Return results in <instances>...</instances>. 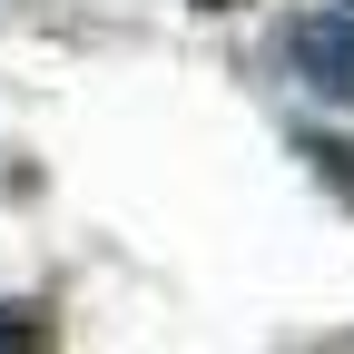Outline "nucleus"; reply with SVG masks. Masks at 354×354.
I'll return each instance as SVG.
<instances>
[{"label": "nucleus", "instance_id": "f03ea898", "mask_svg": "<svg viewBox=\"0 0 354 354\" xmlns=\"http://www.w3.org/2000/svg\"><path fill=\"white\" fill-rule=\"evenodd\" d=\"M0 354H50V315L39 305H0Z\"/></svg>", "mask_w": 354, "mask_h": 354}, {"label": "nucleus", "instance_id": "7ed1b4c3", "mask_svg": "<svg viewBox=\"0 0 354 354\" xmlns=\"http://www.w3.org/2000/svg\"><path fill=\"white\" fill-rule=\"evenodd\" d=\"M305 158H315V167L335 177V187L354 197V138H305Z\"/></svg>", "mask_w": 354, "mask_h": 354}, {"label": "nucleus", "instance_id": "f257e3e1", "mask_svg": "<svg viewBox=\"0 0 354 354\" xmlns=\"http://www.w3.org/2000/svg\"><path fill=\"white\" fill-rule=\"evenodd\" d=\"M286 59L305 69V88H325V99H354V10H315L286 30Z\"/></svg>", "mask_w": 354, "mask_h": 354}]
</instances>
